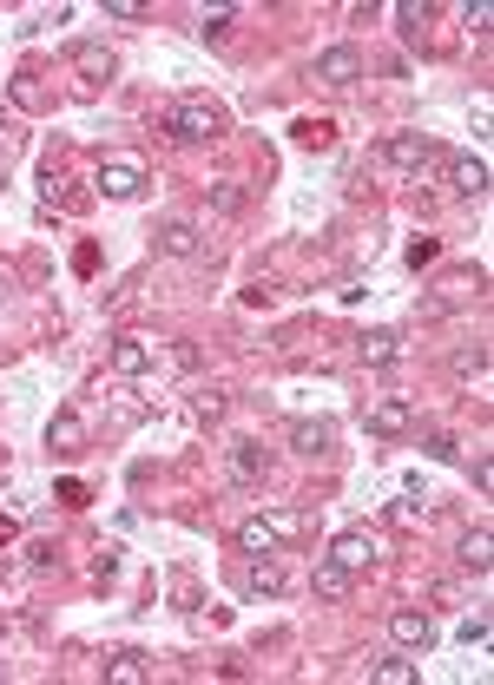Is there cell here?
<instances>
[{
	"label": "cell",
	"mask_w": 494,
	"mask_h": 685,
	"mask_svg": "<svg viewBox=\"0 0 494 685\" xmlns=\"http://www.w3.org/2000/svg\"><path fill=\"white\" fill-rule=\"evenodd\" d=\"M165 132H172L178 145H211V139H224V106L205 99V93L172 99V106H165Z\"/></svg>",
	"instance_id": "1"
},
{
	"label": "cell",
	"mask_w": 494,
	"mask_h": 685,
	"mask_svg": "<svg viewBox=\"0 0 494 685\" xmlns=\"http://www.w3.org/2000/svg\"><path fill=\"white\" fill-rule=\"evenodd\" d=\"M383 165H396V172L422 178V172H442L448 152L429 139V132H396V139H383Z\"/></svg>",
	"instance_id": "2"
},
{
	"label": "cell",
	"mask_w": 494,
	"mask_h": 685,
	"mask_svg": "<svg viewBox=\"0 0 494 685\" xmlns=\"http://www.w3.org/2000/svg\"><path fill=\"white\" fill-rule=\"evenodd\" d=\"M297 534H303V514H251V521H238L244 554H277V547L297 541Z\"/></svg>",
	"instance_id": "3"
},
{
	"label": "cell",
	"mask_w": 494,
	"mask_h": 685,
	"mask_svg": "<svg viewBox=\"0 0 494 685\" xmlns=\"http://www.w3.org/2000/svg\"><path fill=\"white\" fill-rule=\"evenodd\" d=\"M330 560H336V567H350V574H363V567L383 560V541H376L369 527H343V534L330 541Z\"/></svg>",
	"instance_id": "4"
},
{
	"label": "cell",
	"mask_w": 494,
	"mask_h": 685,
	"mask_svg": "<svg viewBox=\"0 0 494 685\" xmlns=\"http://www.w3.org/2000/svg\"><path fill=\"white\" fill-rule=\"evenodd\" d=\"M106 363H112V376H145V369L159 363V350H152V343H145V336H112V350H106Z\"/></svg>",
	"instance_id": "5"
},
{
	"label": "cell",
	"mask_w": 494,
	"mask_h": 685,
	"mask_svg": "<svg viewBox=\"0 0 494 685\" xmlns=\"http://www.w3.org/2000/svg\"><path fill=\"white\" fill-rule=\"evenodd\" d=\"M448 185H455V192L462 198H488V159H481V152H448Z\"/></svg>",
	"instance_id": "6"
},
{
	"label": "cell",
	"mask_w": 494,
	"mask_h": 685,
	"mask_svg": "<svg viewBox=\"0 0 494 685\" xmlns=\"http://www.w3.org/2000/svg\"><path fill=\"white\" fill-rule=\"evenodd\" d=\"M409 422H415V409L402 396H383V402H369V409H363V429L383 435V442H389V435H409Z\"/></svg>",
	"instance_id": "7"
},
{
	"label": "cell",
	"mask_w": 494,
	"mask_h": 685,
	"mask_svg": "<svg viewBox=\"0 0 494 685\" xmlns=\"http://www.w3.org/2000/svg\"><path fill=\"white\" fill-rule=\"evenodd\" d=\"M99 192L106 198H139L145 192V165L139 159H106L99 165Z\"/></svg>",
	"instance_id": "8"
},
{
	"label": "cell",
	"mask_w": 494,
	"mask_h": 685,
	"mask_svg": "<svg viewBox=\"0 0 494 685\" xmlns=\"http://www.w3.org/2000/svg\"><path fill=\"white\" fill-rule=\"evenodd\" d=\"M317 80H330V86H356V80H363V53H356V47H330V53H317Z\"/></svg>",
	"instance_id": "9"
},
{
	"label": "cell",
	"mask_w": 494,
	"mask_h": 685,
	"mask_svg": "<svg viewBox=\"0 0 494 685\" xmlns=\"http://www.w3.org/2000/svg\"><path fill=\"white\" fill-rule=\"evenodd\" d=\"M290 448H297V455H310V462H317V455H330V448H336V429H330V422H323V415H317V422L303 415V422H290Z\"/></svg>",
	"instance_id": "10"
},
{
	"label": "cell",
	"mask_w": 494,
	"mask_h": 685,
	"mask_svg": "<svg viewBox=\"0 0 494 685\" xmlns=\"http://www.w3.org/2000/svg\"><path fill=\"white\" fill-rule=\"evenodd\" d=\"M231 475H238L244 488L264 481V475H271V448H264V442H231Z\"/></svg>",
	"instance_id": "11"
},
{
	"label": "cell",
	"mask_w": 494,
	"mask_h": 685,
	"mask_svg": "<svg viewBox=\"0 0 494 685\" xmlns=\"http://www.w3.org/2000/svg\"><path fill=\"white\" fill-rule=\"evenodd\" d=\"M455 560H462V567H468V574H488V567H494V534H488V527H468V534H462V547H455Z\"/></svg>",
	"instance_id": "12"
},
{
	"label": "cell",
	"mask_w": 494,
	"mask_h": 685,
	"mask_svg": "<svg viewBox=\"0 0 494 685\" xmlns=\"http://www.w3.org/2000/svg\"><path fill=\"white\" fill-rule=\"evenodd\" d=\"M159 251H165V257H198V251H205V238H198V224L165 218V224H159Z\"/></svg>",
	"instance_id": "13"
},
{
	"label": "cell",
	"mask_w": 494,
	"mask_h": 685,
	"mask_svg": "<svg viewBox=\"0 0 494 685\" xmlns=\"http://www.w3.org/2000/svg\"><path fill=\"white\" fill-rule=\"evenodd\" d=\"M389 639H396V646H429V639H435V626H429V613L402 606V613H389Z\"/></svg>",
	"instance_id": "14"
},
{
	"label": "cell",
	"mask_w": 494,
	"mask_h": 685,
	"mask_svg": "<svg viewBox=\"0 0 494 685\" xmlns=\"http://www.w3.org/2000/svg\"><path fill=\"white\" fill-rule=\"evenodd\" d=\"M277 587H284V574H277L271 554H251V560H244V593H264V600H271Z\"/></svg>",
	"instance_id": "15"
},
{
	"label": "cell",
	"mask_w": 494,
	"mask_h": 685,
	"mask_svg": "<svg viewBox=\"0 0 494 685\" xmlns=\"http://www.w3.org/2000/svg\"><path fill=\"white\" fill-rule=\"evenodd\" d=\"M310 587H317L323 600H343V593L356 587V574H350V567H336V560L323 554V560H317V574H310Z\"/></svg>",
	"instance_id": "16"
},
{
	"label": "cell",
	"mask_w": 494,
	"mask_h": 685,
	"mask_svg": "<svg viewBox=\"0 0 494 685\" xmlns=\"http://www.w3.org/2000/svg\"><path fill=\"white\" fill-rule=\"evenodd\" d=\"M356 356H363V363H376V369H389V363H396V330H369V336H356Z\"/></svg>",
	"instance_id": "17"
},
{
	"label": "cell",
	"mask_w": 494,
	"mask_h": 685,
	"mask_svg": "<svg viewBox=\"0 0 494 685\" xmlns=\"http://www.w3.org/2000/svg\"><path fill=\"white\" fill-rule=\"evenodd\" d=\"M73 66H80L86 80H112V53L93 47V40H80V47H73Z\"/></svg>",
	"instance_id": "18"
},
{
	"label": "cell",
	"mask_w": 494,
	"mask_h": 685,
	"mask_svg": "<svg viewBox=\"0 0 494 685\" xmlns=\"http://www.w3.org/2000/svg\"><path fill=\"white\" fill-rule=\"evenodd\" d=\"M106 679L112 685H145V679H152V666H145L139 653H119V659H106Z\"/></svg>",
	"instance_id": "19"
},
{
	"label": "cell",
	"mask_w": 494,
	"mask_h": 685,
	"mask_svg": "<svg viewBox=\"0 0 494 685\" xmlns=\"http://www.w3.org/2000/svg\"><path fill=\"white\" fill-rule=\"evenodd\" d=\"M369 679H383V685H415V659L389 653V659H376V666H369Z\"/></svg>",
	"instance_id": "20"
},
{
	"label": "cell",
	"mask_w": 494,
	"mask_h": 685,
	"mask_svg": "<svg viewBox=\"0 0 494 685\" xmlns=\"http://www.w3.org/2000/svg\"><path fill=\"white\" fill-rule=\"evenodd\" d=\"M80 435H86V422L73 409H60V415H53V429H47V442L53 448H80Z\"/></svg>",
	"instance_id": "21"
},
{
	"label": "cell",
	"mask_w": 494,
	"mask_h": 685,
	"mask_svg": "<svg viewBox=\"0 0 494 685\" xmlns=\"http://www.w3.org/2000/svg\"><path fill=\"white\" fill-rule=\"evenodd\" d=\"M211 211H218V218H238V211H244V185H211Z\"/></svg>",
	"instance_id": "22"
},
{
	"label": "cell",
	"mask_w": 494,
	"mask_h": 685,
	"mask_svg": "<svg viewBox=\"0 0 494 685\" xmlns=\"http://www.w3.org/2000/svg\"><path fill=\"white\" fill-rule=\"evenodd\" d=\"M455 376H488V343H475V350H455Z\"/></svg>",
	"instance_id": "23"
},
{
	"label": "cell",
	"mask_w": 494,
	"mask_h": 685,
	"mask_svg": "<svg viewBox=\"0 0 494 685\" xmlns=\"http://www.w3.org/2000/svg\"><path fill=\"white\" fill-rule=\"evenodd\" d=\"M429 14H435L429 0H402V7H396V20H402V33H422V27H429Z\"/></svg>",
	"instance_id": "24"
},
{
	"label": "cell",
	"mask_w": 494,
	"mask_h": 685,
	"mask_svg": "<svg viewBox=\"0 0 494 685\" xmlns=\"http://www.w3.org/2000/svg\"><path fill=\"white\" fill-rule=\"evenodd\" d=\"M231 20H238V7H211L198 33H205V40H224V33H231Z\"/></svg>",
	"instance_id": "25"
},
{
	"label": "cell",
	"mask_w": 494,
	"mask_h": 685,
	"mask_svg": "<svg viewBox=\"0 0 494 685\" xmlns=\"http://www.w3.org/2000/svg\"><path fill=\"white\" fill-rule=\"evenodd\" d=\"M435 257H442V244H435V238H415V244H409V264H415V271H422V264H435Z\"/></svg>",
	"instance_id": "26"
},
{
	"label": "cell",
	"mask_w": 494,
	"mask_h": 685,
	"mask_svg": "<svg viewBox=\"0 0 494 685\" xmlns=\"http://www.w3.org/2000/svg\"><path fill=\"white\" fill-rule=\"evenodd\" d=\"M462 20H468V27H475V33H488V27H494V14H488V0H468V7H462Z\"/></svg>",
	"instance_id": "27"
},
{
	"label": "cell",
	"mask_w": 494,
	"mask_h": 685,
	"mask_svg": "<svg viewBox=\"0 0 494 685\" xmlns=\"http://www.w3.org/2000/svg\"><path fill=\"white\" fill-rule=\"evenodd\" d=\"M462 639H468V646H488V613H475V620H462Z\"/></svg>",
	"instance_id": "28"
},
{
	"label": "cell",
	"mask_w": 494,
	"mask_h": 685,
	"mask_svg": "<svg viewBox=\"0 0 494 685\" xmlns=\"http://www.w3.org/2000/svg\"><path fill=\"white\" fill-rule=\"evenodd\" d=\"M297 139H303V145H323V139H330V126H323V119H303Z\"/></svg>",
	"instance_id": "29"
},
{
	"label": "cell",
	"mask_w": 494,
	"mask_h": 685,
	"mask_svg": "<svg viewBox=\"0 0 494 685\" xmlns=\"http://www.w3.org/2000/svg\"><path fill=\"white\" fill-rule=\"evenodd\" d=\"M192 409H198V415H205V422H218V415H224V396H218V389H211V396H198V402H192Z\"/></svg>",
	"instance_id": "30"
},
{
	"label": "cell",
	"mask_w": 494,
	"mask_h": 685,
	"mask_svg": "<svg viewBox=\"0 0 494 685\" xmlns=\"http://www.w3.org/2000/svg\"><path fill=\"white\" fill-rule=\"evenodd\" d=\"M106 14H112V20H145V7H139V0H112Z\"/></svg>",
	"instance_id": "31"
},
{
	"label": "cell",
	"mask_w": 494,
	"mask_h": 685,
	"mask_svg": "<svg viewBox=\"0 0 494 685\" xmlns=\"http://www.w3.org/2000/svg\"><path fill=\"white\" fill-rule=\"evenodd\" d=\"M429 455L435 462H455V435H429Z\"/></svg>",
	"instance_id": "32"
},
{
	"label": "cell",
	"mask_w": 494,
	"mask_h": 685,
	"mask_svg": "<svg viewBox=\"0 0 494 685\" xmlns=\"http://www.w3.org/2000/svg\"><path fill=\"white\" fill-rule=\"evenodd\" d=\"M475 488H481V494L494 488V462H488V455H475Z\"/></svg>",
	"instance_id": "33"
},
{
	"label": "cell",
	"mask_w": 494,
	"mask_h": 685,
	"mask_svg": "<svg viewBox=\"0 0 494 685\" xmlns=\"http://www.w3.org/2000/svg\"><path fill=\"white\" fill-rule=\"evenodd\" d=\"M14 534H20V521H0V547H7V541H14Z\"/></svg>",
	"instance_id": "34"
},
{
	"label": "cell",
	"mask_w": 494,
	"mask_h": 685,
	"mask_svg": "<svg viewBox=\"0 0 494 685\" xmlns=\"http://www.w3.org/2000/svg\"><path fill=\"white\" fill-rule=\"evenodd\" d=\"M0 297H7V277H0Z\"/></svg>",
	"instance_id": "35"
},
{
	"label": "cell",
	"mask_w": 494,
	"mask_h": 685,
	"mask_svg": "<svg viewBox=\"0 0 494 685\" xmlns=\"http://www.w3.org/2000/svg\"><path fill=\"white\" fill-rule=\"evenodd\" d=\"M0 126H7V106H0Z\"/></svg>",
	"instance_id": "36"
}]
</instances>
